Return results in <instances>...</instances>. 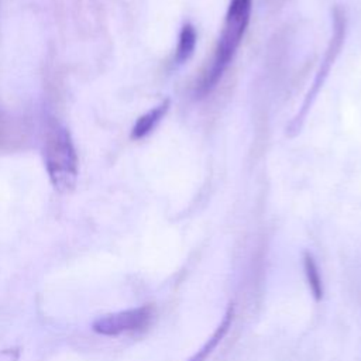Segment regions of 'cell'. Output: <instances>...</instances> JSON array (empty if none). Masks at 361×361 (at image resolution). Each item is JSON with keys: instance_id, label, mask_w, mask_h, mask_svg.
Segmentation results:
<instances>
[{"instance_id": "obj_1", "label": "cell", "mask_w": 361, "mask_h": 361, "mask_svg": "<svg viewBox=\"0 0 361 361\" xmlns=\"http://www.w3.org/2000/svg\"><path fill=\"white\" fill-rule=\"evenodd\" d=\"M42 155L54 189L61 193L72 190L79 173L78 154L69 130L55 116L44 118Z\"/></svg>"}, {"instance_id": "obj_2", "label": "cell", "mask_w": 361, "mask_h": 361, "mask_svg": "<svg viewBox=\"0 0 361 361\" xmlns=\"http://www.w3.org/2000/svg\"><path fill=\"white\" fill-rule=\"evenodd\" d=\"M251 3L252 0H230L212 63L204 71L196 86V92L199 94L210 92L233 61L250 23Z\"/></svg>"}, {"instance_id": "obj_3", "label": "cell", "mask_w": 361, "mask_h": 361, "mask_svg": "<svg viewBox=\"0 0 361 361\" xmlns=\"http://www.w3.org/2000/svg\"><path fill=\"white\" fill-rule=\"evenodd\" d=\"M154 319V307L144 305L140 307L104 314L92 324L93 331L103 336H120L144 330Z\"/></svg>"}, {"instance_id": "obj_4", "label": "cell", "mask_w": 361, "mask_h": 361, "mask_svg": "<svg viewBox=\"0 0 361 361\" xmlns=\"http://www.w3.org/2000/svg\"><path fill=\"white\" fill-rule=\"evenodd\" d=\"M30 130L25 118L10 111L0 102V152L14 154L25 149Z\"/></svg>"}, {"instance_id": "obj_5", "label": "cell", "mask_w": 361, "mask_h": 361, "mask_svg": "<svg viewBox=\"0 0 361 361\" xmlns=\"http://www.w3.org/2000/svg\"><path fill=\"white\" fill-rule=\"evenodd\" d=\"M169 109V99H165L164 102H161L158 106L152 107L151 110H148L147 113H144L142 116H140L135 121V124L133 126L131 130V138L133 140H142L144 137H147L149 133L154 131V128L157 127V124L164 118V116L166 114Z\"/></svg>"}, {"instance_id": "obj_6", "label": "cell", "mask_w": 361, "mask_h": 361, "mask_svg": "<svg viewBox=\"0 0 361 361\" xmlns=\"http://www.w3.org/2000/svg\"><path fill=\"white\" fill-rule=\"evenodd\" d=\"M196 41H197V34L195 27L192 24H185L179 32L178 47L175 52V61L178 63H183L192 56L196 47Z\"/></svg>"}, {"instance_id": "obj_7", "label": "cell", "mask_w": 361, "mask_h": 361, "mask_svg": "<svg viewBox=\"0 0 361 361\" xmlns=\"http://www.w3.org/2000/svg\"><path fill=\"white\" fill-rule=\"evenodd\" d=\"M303 269L306 275V281L313 298L319 302L323 298V282L319 274V268L310 254H305L303 257Z\"/></svg>"}]
</instances>
